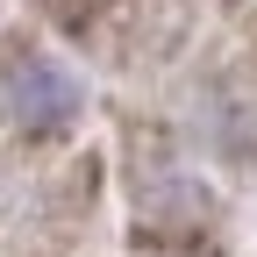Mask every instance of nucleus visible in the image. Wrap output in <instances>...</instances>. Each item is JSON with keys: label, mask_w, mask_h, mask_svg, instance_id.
<instances>
[{"label": "nucleus", "mask_w": 257, "mask_h": 257, "mask_svg": "<svg viewBox=\"0 0 257 257\" xmlns=\"http://www.w3.org/2000/svg\"><path fill=\"white\" fill-rule=\"evenodd\" d=\"M0 100H8L15 128L50 136V128H64L79 114V79L64 72V64H50L43 50H22V57H8V72H0Z\"/></svg>", "instance_id": "f257e3e1"}]
</instances>
